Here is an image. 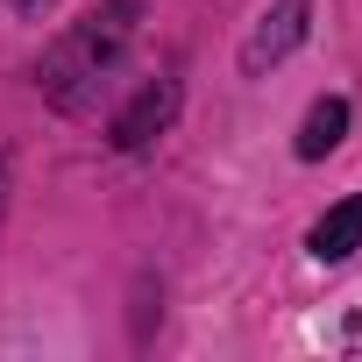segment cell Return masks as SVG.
<instances>
[{
    "label": "cell",
    "instance_id": "6da1fadb",
    "mask_svg": "<svg viewBox=\"0 0 362 362\" xmlns=\"http://www.w3.org/2000/svg\"><path fill=\"white\" fill-rule=\"evenodd\" d=\"M149 8V0H107V8H93L50 57H43V93L71 114V107H86L93 100V86L121 64V50L135 43V15Z\"/></svg>",
    "mask_w": 362,
    "mask_h": 362
},
{
    "label": "cell",
    "instance_id": "7a4b0ae2",
    "mask_svg": "<svg viewBox=\"0 0 362 362\" xmlns=\"http://www.w3.org/2000/svg\"><path fill=\"white\" fill-rule=\"evenodd\" d=\"M305 15H313V0H277V8L256 22V36L242 43V71H249V78H263L270 64H284V57L305 43Z\"/></svg>",
    "mask_w": 362,
    "mask_h": 362
},
{
    "label": "cell",
    "instance_id": "3957f363",
    "mask_svg": "<svg viewBox=\"0 0 362 362\" xmlns=\"http://www.w3.org/2000/svg\"><path fill=\"white\" fill-rule=\"evenodd\" d=\"M170 114H177V86H170V78L142 86V93L114 114V149H149V142L170 128Z\"/></svg>",
    "mask_w": 362,
    "mask_h": 362
},
{
    "label": "cell",
    "instance_id": "277c9868",
    "mask_svg": "<svg viewBox=\"0 0 362 362\" xmlns=\"http://www.w3.org/2000/svg\"><path fill=\"white\" fill-rule=\"evenodd\" d=\"M305 249H313L320 263H348V256L362 249V192H355V199H341V206H327V214L313 221Z\"/></svg>",
    "mask_w": 362,
    "mask_h": 362
},
{
    "label": "cell",
    "instance_id": "5b68a950",
    "mask_svg": "<svg viewBox=\"0 0 362 362\" xmlns=\"http://www.w3.org/2000/svg\"><path fill=\"white\" fill-rule=\"evenodd\" d=\"M348 121H355V114H348V100H341V93L313 100V107H305V121H298V156H305V163H320L327 149H341Z\"/></svg>",
    "mask_w": 362,
    "mask_h": 362
},
{
    "label": "cell",
    "instance_id": "8992f818",
    "mask_svg": "<svg viewBox=\"0 0 362 362\" xmlns=\"http://www.w3.org/2000/svg\"><path fill=\"white\" fill-rule=\"evenodd\" d=\"M8 8H15V15H22V22H43V15H50V8H57V0H8Z\"/></svg>",
    "mask_w": 362,
    "mask_h": 362
}]
</instances>
